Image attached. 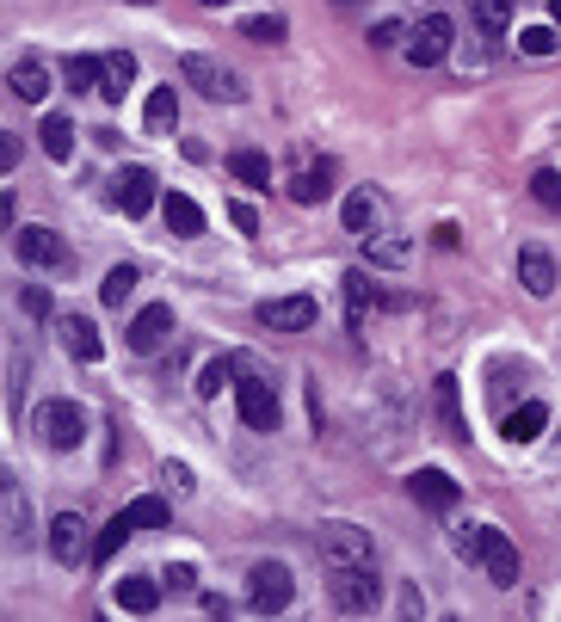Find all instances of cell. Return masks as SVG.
Wrapping results in <instances>:
<instances>
[{"instance_id": "obj_35", "label": "cell", "mask_w": 561, "mask_h": 622, "mask_svg": "<svg viewBox=\"0 0 561 622\" xmlns=\"http://www.w3.org/2000/svg\"><path fill=\"white\" fill-rule=\"evenodd\" d=\"M518 49H525V56H556L561 25H525V32H518Z\"/></svg>"}, {"instance_id": "obj_21", "label": "cell", "mask_w": 561, "mask_h": 622, "mask_svg": "<svg viewBox=\"0 0 561 622\" xmlns=\"http://www.w3.org/2000/svg\"><path fill=\"white\" fill-rule=\"evenodd\" d=\"M161 216H167V229L179 234V241H191V234H204V210L186 198V191H167L161 198Z\"/></svg>"}, {"instance_id": "obj_8", "label": "cell", "mask_w": 561, "mask_h": 622, "mask_svg": "<svg viewBox=\"0 0 561 622\" xmlns=\"http://www.w3.org/2000/svg\"><path fill=\"white\" fill-rule=\"evenodd\" d=\"M315 296H265L260 302V327L265 333H309L315 327Z\"/></svg>"}, {"instance_id": "obj_34", "label": "cell", "mask_w": 561, "mask_h": 622, "mask_svg": "<svg viewBox=\"0 0 561 622\" xmlns=\"http://www.w3.org/2000/svg\"><path fill=\"white\" fill-rule=\"evenodd\" d=\"M130 536H136V524H130V518L118 512V518H111V524H106V530H99V536H94V560H111V555H118V548L130 543Z\"/></svg>"}, {"instance_id": "obj_9", "label": "cell", "mask_w": 561, "mask_h": 622, "mask_svg": "<svg viewBox=\"0 0 561 622\" xmlns=\"http://www.w3.org/2000/svg\"><path fill=\"white\" fill-rule=\"evenodd\" d=\"M234 401H241V420H248L253 432H272V425H278V395H272V382L241 376V382H234Z\"/></svg>"}, {"instance_id": "obj_36", "label": "cell", "mask_w": 561, "mask_h": 622, "mask_svg": "<svg viewBox=\"0 0 561 622\" xmlns=\"http://www.w3.org/2000/svg\"><path fill=\"white\" fill-rule=\"evenodd\" d=\"M530 198L561 216V167H537V173H530Z\"/></svg>"}, {"instance_id": "obj_43", "label": "cell", "mask_w": 561, "mask_h": 622, "mask_svg": "<svg viewBox=\"0 0 561 622\" xmlns=\"http://www.w3.org/2000/svg\"><path fill=\"white\" fill-rule=\"evenodd\" d=\"M229 222H234L241 234H253V229H260V216H253V203H229Z\"/></svg>"}, {"instance_id": "obj_24", "label": "cell", "mask_w": 561, "mask_h": 622, "mask_svg": "<svg viewBox=\"0 0 561 622\" xmlns=\"http://www.w3.org/2000/svg\"><path fill=\"white\" fill-rule=\"evenodd\" d=\"M130 80H136V56H130V49H111V56H106V80H99V93H106V99H124V93H130Z\"/></svg>"}, {"instance_id": "obj_18", "label": "cell", "mask_w": 561, "mask_h": 622, "mask_svg": "<svg viewBox=\"0 0 561 622\" xmlns=\"http://www.w3.org/2000/svg\"><path fill=\"white\" fill-rule=\"evenodd\" d=\"M142 124H148V136H173V124H179V93H173V80L148 93V105H142Z\"/></svg>"}, {"instance_id": "obj_10", "label": "cell", "mask_w": 561, "mask_h": 622, "mask_svg": "<svg viewBox=\"0 0 561 622\" xmlns=\"http://www.w3.org/2000/svg\"><path fill=\"white\" fill-rule=\"evenodd\" d=\"M50 555L63 560V567H80V560H94V543H87V524H80V512L50 518Z\"/></svg>"}, {"instance_id": "obj_25", "label": "cell", "mask_w": 561, "mask_h": 622, "mask_svg": "<svg viewBox=\"0 0 561 622\" xmlns=\"http://www.w3.org/2000/svg\"><path fill=\"white\" fill-rule=\"evenodd\" d=\"M37 136H44V155L50 160H68V155H75V124H68L63 111H50L44 124H37Z\"/></svg>"}, {"instance_id": "obj_42", "label": "cell", "mask_w": 561, "mask_h": 622, "mask_svg": "<svg viewBox=\"0 0 561 622\" xmlns=\"http://www.w3.org/2000/svg\"><path fill=\"white\" fill-rule=\"evenodd\" d=\"M19 309H25V314H37V321H44V314H50V296H44V290H37V284H32V290H19Z\"/></svg>"}, {"instance_id": "obj_1", "label": "cell", "mask_w": 561, "mask_h": 622, "mask_svg": "<svg viewBox=\"0 0 561 622\" xmlns=\"http://www.w3.org/2000/svg\"><path fill=\"white\" fill-rule=\"evenodd\" d=\"M315 548H321V560H328V567H371V530H364V524H345V518L321 524Z\"/></svg>"}, {"instance_id": "obj_26", "label": "cell", "mask_w": 561, "mask_h": 622, "mask_svg": "<svg viewBox=\"0 0 561 622\" xmlns=\"http://www.w3.org/2000/svg\"><path fill=\"white\" fill-rule=\"evenodd\" d=\"M328 191H333V167H328V160H321V167H302L297 179H290V198H297V203H321Z\"/></svg>"}, {"instance_id": "obj_13", "label": "cell", "mask_w": 561, "mask_h": 622, "mask_svg": "<svg viewBox=\"0 0 561 622\" xmlns=\"http://www.w3.org/2000/svg\"><path fill=\"white\" fill-rule=\"evenodd\" d=\"M13 253L25 265H63L68 259L63 241H56V229H37V222H32V229H13Z\"/></svg>"}, {"instance_id": "obj_3", "label": "cell", "mask_w": 561, "mask_h": 622, "mask_svg": "<svg viewBox=\"0 0 561 622\" xmlns=\"http://www.w3.org/2000/svg\"><path fill=\"white\" fill-rule=\"evenodd\" d=\"M328 591L345 617H371V610L383 604V586H376L371 567H328Z\"/></svg>"}, {"instance_id": "obj_33", "label": "cell", "mask_w": 561, "mask_h": 622, "mask_svg": "<svg viewBox=\"0 0 561 622\" xmlns=\"http://www.w3.org/2000/svg\"><path fill=\"white\" fill-rule=\"evenodd\" d=\"M234 370H241V364H234V358H210V364H204V370H198V395H204V401H217V395H222V389H229V382H234Z\"/></svg>"}, {"instance_id": "obj_32", "label": "cell", "mask_w": 561, "mask_h": 622, "mask_svg": "<svg viewBox=\"0 0 561 622\" xmlns=\"http://www.w3.org/2000/svg\"><path fill=\"white\" fill-rule=\"evenodd\" d=\"M124 518H130L136 530H167V499L142 493V499H130V506H124Z\"/></svg>"}, {"instance_id": "obj_17", "label": "cell", "mask_w": 561, "mask_h": 622, "mask_svg": "<svg viewBox=\"0 0 561 622\" xmlns=\"http://www.w3.org/2000/svg\"><path fill=\"white\" fill-rule=\"evenodd\" d=\"M63 345H68V358H80V364H99V352H106V345H99V327L87 314H68L63 321Z\"/></svg>"}, {"instance_id": "obj_20", "label": "cell", "mask_w": 561, "mask_h": 622, "mask_svg": "<svg viewBox=\"0 0 561 622\" xmlns=\"http://www.w3.org/2000/svg\"><path fill=\"white\" fill-rule=\"evenodd\" d=\"M155 604H161V579H148V574L118 579V610H130V617H148Z\"/></svg>"}, {"instance_id": "obj_12", "label": "cell", "mask_w": 561, "mask_h": 622, "mask_svg": "<svg viewBox=\"0 0 561 622\" xmlns=\"http://www.w3.org/2000/svg\"><path fill=\"white\" fill-rule=\"evenodd\" d=\"M167 333H173V309H167V302H148V309H142L136 321L124 327V345L148 358V352H161V345H167Z\"/></svg>"}, {"instance_id": "obj_4", "label": "cell", "mask_w": 561, "mask_h": 622, "mask_svg": "<svg viewBox=\"0 0 561 622\" xmlns=\"http://www.w3.org/2000/svg\"><path fill=\"white\" fill-rule=\"evenodd\" d=\"M37 432H44L50 451H80L87 444V413L75 401H44L37 407Z\"/></svg>"}, {"instance_id": "obj_31", "label": "cell", "mask_w": 561, "mask_h": 622, "mask_svg": "<svg viewBox=\"0 0 561 622\" xmlns=\"http://www.w3.org/2000/svg\"><path fill=\"white\" fill-rule=\"evenodd\" d=\"M68 87H75V93H87V87H94L99 93V80H106V56H68Z\"/></svg>"}, {"instance_id": "obj_38", "label": "cell", "mask_w": 561, "mask_h": 622, "mask_svg": "<svg viewBox=\"0 0 561 622\" xmlns=\"http://www.w3.org/2000/svg\"><path fill=\"white\" fill-rule=\"evenodd\" d=\"M364 302H371V278H364V271H352V278H345V309H352V333L364 327Z\"/></svg>"}, {"instance_id": "obj_11", "label": "cell", "mask_w": 561, "mask_h": 622, "mask_svg": "<svg viewBox=\"0 0 561 622\" xmlns=\"http://www.w3.org/2000/svg\"><path fill=\"white\" fill-rule=\"evenodd\" d=\"M111 203L124 210V216H148L155 210V173L148 167H124L111 179Z\"/></svg>"}, {"instance_id": "obj_39", "label": "cell", "mask_w": 561, "mask_h": 622, "mask_svg": "<svg viewBox=\"0 0 561 622\" xmlns=\"http://www.w3.org/2000/svg\"><path fill=\"white\" fill-rule=\"evenodd\" d=\"M241 37H253V44H278V37H284V19L278 13H253L248 25H241Z\"/></svg>"}, {"instance_id": "obj_14", "label": "cell", "mask_w": 561, "mask_h": 622, "mask_svg": "<svg viewBox=\"0 0 561 622\" xmlns=\"http://www.w3.org/2000/svg\"><path fill=\"white\" fill-rule=\"evenodd\" d=\"M7 93H13V99H25V105H44V99H50V68L37 63V56L13 63V68H7Z\"/></svg>"}, {"instance_id": "obj_19", "label": "cell", "mask_w": 561, "mask_h": 622, "mask_svg": "<svg viewBox=\"0 0 561 622\" xmlns=\"http://www.w3.org/2000/svg\"><path fill=\"white\" fill-rule=\"evenodd\" d=\"M518 284H525L530 296H549L556 290V259H549L543 247H525L518 253Z\"/></svg>"}, {"instance_id": "obj_40", "label": "cell", "mask_w": 561, "mask_h": 622, "mask_svg": "<svg viewBox=\"0 0 561 622\" xmlns=\"http://www.w3.org/2000/svg\"><path fill=\"white\" fill-rule=\"evenodd\" d=\"M161 481H167V487H173V493H179V499H186L191 487H198V481H191V468H186V463H167V468H161Z\"/></svg>"}, {"instance_id": "obj_44", "label": "cell", "mask_w": 561, "mask_h": 622, "mask_svg": "<svg viewBox=\"0 0 561 622\" xmlns=\"http://www.w3.org/2000/svg\"><path fill=\"white\" fill-rule=\"evenodd\" d=\"M161 579H167L173 591H191V586H198V574H191L186 560H179V567H167V574H161Z\"/></svg>"}, {"instance_id": "obj_15", "label": "cell", "mask_w": 561, "mask_h": 622, "mask_svg": "<svg viewBox=\"0 0 561 622\" xmlns=\"http://www.w3.org/2000/svg\"><path fill=\"white\" fill-rule=\"evenodd\" d=\"M407 493L420 499V506H432V512L457 506V481L444 475V468H414V475H407Z\"/></svg>"}, {"instance_id": "obj_23", "label": "cell", "mask_w": 561, "mask_h": 622, "mask_svg": "<svg viewBox=\"0 0 561 622\" xmlns=\"http://www.w3.org/2000/svg\"><path fill=\"white\" fill-rule=\"evenodd\" d=\"M543 425H549V407H543V401H525L518 413H506V437H513V444L543 437Z\"/></svg>"}, {"instance_id": "obj_6", "label": "cell", "mask_w": 561, "mask_h": 622, "mask_svg": "<svg viewBox=\"0 0 561 622\" xmlns=\"http://www.w3.org/2000/svg\"><path fill=\"white\" fill-rule=\"evenodd\" d=\"M451 37H457V25L444 13H426L414 32H407V63L414 68H438L444 56H451Z\"/></svg>"}, {"instance_id": "obj_37", "label": "cell", "mask_w": 561, "mask_h": 622, "mask_svg": "<svg viewBox=\"0 0 561 622\" xmlns=\"http://www.w3.org/2000/svg\"><path fill=\"white\" fill-rule=\"evenodd\" d=\"M364 253H371V265H402L407 253H414V241H407V234H383V241L364 247Z\"/></svg>"}, {"instance_id": "obj_30", "label": "cell", "mask_w": 561, "mask_h": 622, "mask_svg": "<svg viewBox=\"0 0 561 622\" xmlns=\"http://www.w3.org/2000/svg\"><path fill=\"white\" fill-rule=\"evenodd\" d=\"M513 25V0H475V32L482 37H506Z\"/></svg>"}, {"instance_id": "obj_29", "label": "cell", "mask_w": 561, "mask_h": 622, "mask_svg": "<svg viewBox=\"0 0 561 622\" xmlns=\"http://www.w3.org/2000/svg\"><path fill=\"white\" fill-rule=\"evenodd\" d=\"M438 420H444V432H451V437H469L463 432V401H457V376H438Z\"/></svg>"}, {"instance_id": "obj_16", "label": "cell", "mask_w": 561, "mask_h": 622, "mask_svg": "<svg viewBox=\"0 0 561 622\" xmlns=\"http://www.w3.org/2000/svg\"><path fill=\"white\" fill-rule=\"evenodd\" d=\"M0 512H7V543H32V506H25L13 475L0 481Z\"/></svg>"}, {"instance_id": "obj_2", "label": "cell", "mask_w": 561, "mask_h": 622, "mask_svg": "<svg viewBox=\"0 0 561 622\" xmlns=\"http://www.w3.org/2000/svg\"><path fill=\"white\" fill-rule=\"evenodd\" d=\"M179 80H186V87H198L204 99H241V93H248V87H241V75H234L229 63H217V56H204V49L179 56Z\"/></svg>"}, {"instance_id": "obj_5", "label": "cell", "mask_w": 561, "mask_h": 622, "mask_svg": "<svg viewBox=\"0 0 561 622\" xmlns=\"http://www.w3.org/2000/svg\"><path fill=\"white\" fill-rule=\"evenodd\" d=\"M290 598H297V586H290V567H284V560H260L248 574V604L260 610V617L290 610Z\"/></svg>"}, {"instance_id": "obj_27", "label": "cell", "mask_w": 561, "mask_h": 622, "mask_svg": "<svg viewBox=\"0 0 561 622\" xmlns=\"http://www.w3.org/2000/svg\"><path fill=\"white\" fill-rule=\"evenodd\" d=\"M229 173L241 179V186H272V160H265L260 148H234V155H229Z\"/></svg>"}, {"instance_id": "obj_45", "label": "cell", "mask_w": 561, "mask_h": 622, "mask_svg": "<svg viewBox=\"0 0 561 622\" xmlns=\"http://www.w3.org/2000/svg\"><path fill=\"white\" fill-rule=\"evenodd\" d=\"M549 19H556V25H561V0H549Z\"/></svg>"}, {"instance_id": "obj_41", "label": "cell", "mask_w": 561, "mask_h": 622, "mask_svg": "<svg viewBox=\"0 0 561 622\" xmlns=\"http://www.w3.org/2000/svg\"><path fill=\"white\" fill-rule=\"evenodd\" d=\"M402 37H407V25H402V19H383V25L371 32V44H376V49H389V44H402Z\"/></svg>"}, {"instance_id": "obj_22", "label": "cell", "mask_w": 561, "mask_h": 622, "mask_svg": "<svg viewBox=\"0 0 561 622\" xmlns=\"http://www.w3.org/2000/svg\"><path fill=\"white\" fill-rule=\"evenodd\" d=\"M345 229L371 241V234L383 229V203H376L371 191H352V198H345Z\"/></svg>"}, {"instance_id": "obj_7", "label": "cell", "mask_w": 561, "mask_h": 622, "mask_svg": "<svg viewBox=\"0 0 561 622\" xmlns=\"http://www.w3.org/2000/svg\"><path fill=\"white\" fill-rule=\"evenodd\" d=\"M475 560L487 567V579H494L499 591H513V586H518V548H513V536H506V530L482 524V543H475Z\"/></svg>"}, {"instance_id": "obj_28", "label": "cell", "mask_w": 561, "mask_h": 622, "mask_svg": "<svg viewBox=\"0 0 561 622\" xmlns=\"http://www.w3.org/2000/svg\"><path fill=\"white\" fill-rule=\"evenodd\" d=\"M130 296H136V265H111L106 284H99V302H106V309H124Z\"/></svg>"}]
</instances>
